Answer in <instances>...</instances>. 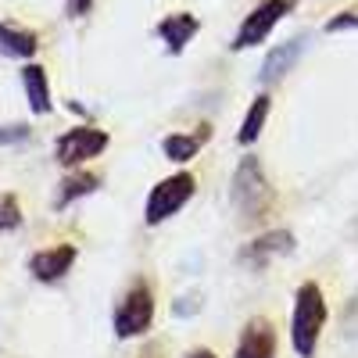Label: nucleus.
<instances>
[{
    "label": "nucleus",
    "instance_id": "nucleus-1",
    "mask_svg": "<svg viewBox=\"0 0 358 358\" xmlns=\"http://www.w3.org/2000/svg\"><path fill=\"white\" fill-rule=\"evenodd\" d=\"M322 326H326V294L319 283H301L294 294V312H290V344L297 358L315 355Z\"/></svg>",
    "mask_w": 358,
    "mask_h": 358
},
{
    "label": "nucleus",
    "instance_id": "nucleus-2",
    "mask_svg": "<svg viewBox=\"0 0 358 358\" xmlns=\"http://www.w3.org/2000/svg\"><path fill=\"white\" fill-rule=\"evenodd\" d=\"M233 204L244 215V222H258L262 215L273 212V187H268L255 155L241 158V165L233 172Z\"/></svg>",
    "mask_w": 358,
    "mask_h": 358
},
{
    "label": "nucleus",
    "instance_id": "nucleus-3",
    "mask_svg": "<svg viewBox=\"0 0 358 358\" xmlns=\"http://www.w3.org/2000/svg\"><path fill=\"white\" fill-rule=\"evenodd\" d=\"M151 322H155V290H151V283L136 280L115 308V337L118 341L140 337L151 330Z\"/></svg>",
    "mask_w": 358,
    "mask_h": 358
},
{
    "label": "nucleus",
    "instance_id": "nucleus-4",
    "mask_svg": "<svg viewBox=\"0 0 358 358\" xmlns=\"http://www.w3.org/2000/svg\"><path fill=\"white\" fill-rule=\"evenodd\" d=\"M197 190V179L190 172H176V176H165L158 187H151L147 194V204H143V219L147 226H162L165 219H172L179 208H183Z\"/></svg>",
    "mask_w": 358,
    "mask_h": 358
},
{
    "label": "nucleus",
    "instance_id": "nucleus-5",
    "mask_svg": "<svg viewBox=\"0 0 358 358\" xmlns=\"http://www.w3.org/2000/svg\"><path fill=\"white\" fill-rule=\"evenodd\" d=\"M294 11V0H262V4H255V11L244 18V25L236 29L233 36V50H248V47H258L268 40V33Z\"/></svg>",
    "mask_w": 358,
    "mask_h": 358
},
{
    "label": "nucleus",
    "instance_id": "nucleus-6",
    "mask_svg": "<svg viewBox=\"0 0 358 358\" xmlns=\"http://www.w3.org/2000/svg\"><path fill=\"white\" fill-rule=\"evenodd\" d=\"M104 147H108V133H104V129H97V126H76V129H69V133L57 136L54 158L72 169V165H83V162H90V158H97Z\"/></svg>",
    "mask_w": 358,
    "mask_h": 358
},
{
    "label": "nucleus",
    "instance_id": "nucleus-7",
    "mask_svg": "<svg viewBox=\"0 0 358 358\" xmlns=\"http://www.w3.org/2000/svg\"><path fill=\"white\" fill-rule=\"evenodd\" d=\"M290 251H294V233L273 229V233H265V236H255V241L241 251V262H244L248 268H265L268 262L287 258Z\"/></svg>",
    "mask_w": 358,
    "mask_h": 358
},
{
    "label": "nucleus",
    "instance_id": "nucleus-8",
    "mask_svg": "<svg viewBox=\"0 0 358 358\" xmlns=\"http://www.w3.org/2000/svg\"><path fill=\"white\" fill-rule=\"evenodd\" d=\"M76 265V248L72 244H57L47 251H36L29 258V273H33L40 283H57L69 276V268Z\"/></svg>",
    "mask_w": 358,
    "mask_h": 358
},
{
    "label": "nucleus",
    "instance_id": "nucleus-9",
    "mask_svg": "<svg viewBox=\"0 0 358 358\" xmlns=\"http://www.w3.org/2000/svg\"><path fill=\"white\" fill-rule=\"evenodd\" d=\"M233 358H276V330L268 319H251L236 341Z\"/></svg>",
    "mask_w": 358,
    "mask_h": 358
},
{
    "label": "nucleus",
    "instance_id": "nucleus-10",
    "mask_svg": "<svg viewBox=\"0 0 358 358\" xmlns=\"http://www.w3.org/2000/svg\"><path fill=\"white\" fill-rule=\"evenodd\" d=\"M197 29H201V22L190 11H176V15H165L158 22L155 33L162 36V43L169 47V54H179V50H187V43L197 36Z\"/></svg>",
    "mask_w": 358,
    "mask_h": 358
},
{
    "label": "nucleus",
    "instance_id": "nucleus-11",
    "mask_svg": "<svg viewBox=\"0 0 358 358\" xmlns=\"http://www.w3.org/2000/svg\"><path fill=\"white\" fill-rule=\"evenodd\" d=\"M305 43H308V36H297V40H287V43H280V47H273L265 54V65H262V83H280L290 69H294V62L301 57V50H305Z\"/></svg>",
    "mask_w": 358,
    "mask_h": 358
},
{
    "label": "nucleus",
    "instance_id": "nucleus-12",
    "mask_svg": "<svg viewBox=\"0 0 358 358\" xmlns=\"http://www.w3.org/2000/svg\"><path fill=\"white\" fill-rule=\"evenodd\" d=\"M208 136H212V129H208V126H201L197 133H172V136H165V140H162V151H165V158H169V162L183 165V162L197 158L201 143H204Z\"/></svg>",
    "mask_w": 358,
    "mask_h": 358
},
{
    "label": "nucleus",
    "instance_id": "nucleus-13",
    "mask_svg": "<svg viewBox=\"0 0 358 358\" xmlns=\"http://www.w3.org/2000/svg\"><path fill=\"white\" fill-rule=\"evenodd\" d=\"M22 86H25V97H29V108L36 115H50L54 101H50V83H47V72L40 65H25L22 69Z\"/></svg>",
    "mask_w": 358,
    "mask_h": 358
},
{
    "label": "nucleus",
    "instance_id": "nucleus-14",
    "mask_svg": "<svg viewBox=\"0 0 358 358\" xmlns=\"http://www.w3.org/2000/svg\"><path fill=\"white\" fill-rule=\"evenodd\" d=\"M40 50V40L36 33H29V29H15L8 22H0V54L4 57H33Z\"/></svg>",
    "mask_w": 358,
    "mask_h": 358
},
{
    "label": "nucleus",
    "instance_id": "nucleus-15",
    "mask_svg": "<svg viewBox=\"0 0 358 358\" xmlns=\"http://www.w3.org/2000/svg\"><path fill=\"white\" fill-rule=\"evenodd\" d=\"M97 187H101V176H94V172H72V176L62 179V187H57L54 208H65V204H72V201H79L86 194H94Z\"/></svg>",
    "mask_w": 358,
    "mask_h": 358
},
{
    "label": "nucleus",
    "instance_id": "nucleus-16",
    "mask_svg": "<svg viewBox=\"0 0 358 358\" xmlns=\"http://www.w3.org/2000/svg\"><path fill=\"white\" fill-rule=\"evenodd\" d=\"M268 111H273V101H268V94H262V97L251 101L244 122H241V133H236V140H241L244 147H251V143L262 136V129H265V122H268Z\"/></svg>",
    "mask_w": 358,
    "mask_h": 358
},
{
    "label": "nucleus",
    "instance_id": "nucleus-17",
    "mask_svg": "<svg viewBox=\"0 0 358 358\" xmlns=\"http://www.w3.org/2000/svg\"><path fill=\"white\" fill-rule=\"evenodd\" d=\"M22 226V208H18V197L15 194H4L0 197V233H11Z\"/></svg>",
    "mask_w": 358,
    "mask_h": 358
},
{
    "label": "nucleus",
    "instance_id": "nucleus-18",
    "mask_svg": "<svg viewBox=\"0 0 358 358\" xmlns=\"http://www.w3.org/2000/svg\"><path fill=\"white\" fill-rule=\"evenodd\" d=\"M22 140H29V126L25 122L0 126V147H11V143H22Z\"/></svg>",
    "mask_w": 358,
    "mask_h": 358
},
{
    "label": "nucleus",
    "instance_id": "nucleus-19",
    "mask_svg": "<svg viewBox=\"0 0 358 358\" xmlns=\"http://www.w3.org/2000/svg\"><path fill=\"white\" fill-rule=\"evenodd\" d=\"M341 29H358V11H341L326 22V33H341Z\"/></svg>",
    "mask_w": 358,
    "mask_h": 358
},
{
    "label": "nucleus",
    "instance_id": "nucleus-20",
    "mask_svg": "<svg viewBox=\"0 0 358 358\" xmlns=\"http://www.w3.org/2000/svg\"><path fill=\"white\" fill-rule=\"evenodd\" d=\"M172 312H176V315H194V312H197V294L183 297V301H176V305H172Z\"/></svg>",
    "mask_w": 358,
    "mask_h": 358
},
{
    "label": "nucleus",
    "instance_id": "nucleus-21",
    "mask_svg": "<svg viewBox=\"0 0 358 358\" xmlns=\"http://www.w3.org/2000/svg\"><path fill=\"white\" fill-rule=\"evenodd\" d=\"M65 8H69L72 18H83L90 8H94V0H65Z\"/></svg>",
    "mask_w": 358,
    "mask_h": 358
},
{
    "label": "nucleus",
    "instance_id": "nucleus-22",
    "mask_svg": "<svg viewBox=\"0 0 358 358\" xmlns=\"http://www.w3.org/2000/svg\"><path fill=\"white\" fill-rule=\"evenodd\" d=\"M187 358H215V351H212V348H194Z\"/></svg>",
    "mask_w": 358,
    "mask_h": 358
},
{
    "label": "nucleus",
    "instance_id": "nucleus-23",
    "mask_svg": "<svg viewBox=\"0 0 358 358\" xmlns=\"http://www.w3.org/2000/svg\"><path fill=\"white\" fill-rule=\"evenodd\" d=\"M140 358H155V355H140Z\"/></svg>",
    "mask_w": 358,
    "mask_h": 358
}]
</instances>
